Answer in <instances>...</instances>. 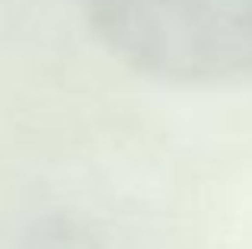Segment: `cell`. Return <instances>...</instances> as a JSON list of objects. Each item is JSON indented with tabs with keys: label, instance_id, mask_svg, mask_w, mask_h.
I'll list each match as a JSON object with an SVG mask.
<instances>
[{
	"label": "cell",
	"instance_id": "6da1fadb",
	"mask_svg": "<svg viewBox=\"0 0 252 249\" xmlns=\"http://www.w3.org/2000/svg\"><path fill=\"white\" fill-rule=\"evenodd\" d=\"M93 29L134 70L169 83L252 77V0H86Z\"/></svg>",
	"mask_w": 252,
	"mask_h": 249
}]
</instances>
